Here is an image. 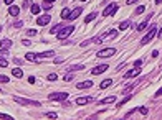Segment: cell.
I'll list each match as a JSON object with an SVG mask.
<instances>
[{
	"label": "cell",
	"instance_id": "1",
	"mask_svg": "<svg viewBox=\"0 0 162 120\" xmlns=\"http://www.w3.org/2000/svg\"><path fill=\"white\" fill-rule=\"evenodd\" d=\"M74 31V27L73 25H70V27H65V28H61L60 31L56 33V38H60V40H63V38H66V36H70V35Z\"/></svg>",
	"mask_w": 162,
	"mask_h": 120
},
{
	"label": "cell",
	"instance_id": "2",
	"mask_svg": "<svg viewBox=\"0 0 162 120\" xmlns=\"http://www.w3.org/2000/svg\"><path fill=\"white\" fill-rule=\"evenodd\" d=\"M155 35H157V30H155V27H152V28H151V30L147 31V35H146V36H144V38L141 40V45H147V43H151Z\"/></svg>",
	"mask_w": 162,
	"mask_h": 120
},
{
	"label": "cell",
	"instance_id": "3",
	"mask_svg": "<svg viewBox=\"0 0 162 120\" xmlns=\"http://www.w3.org/2000/svg\"><path fill=\"white\" fill-rule=\"evenodd\" d=\"M117 8H119L117 3H109L108 7L103 10V15H104V17H111V15H114L116 12H117Z\"/></svg>",
	"mask_w": 162,
	"mask_h": 120
},
{
	"label": "cell",
	"instance_id": "4",
	"mask_svg": "<svg viewBox=\"0 0 162 120\" xmlns=\"http://www.w3.org/2000/svg\"><path fill=\"white\" fill-rule=\"evenodd\" d=\"M15 102L18 104H23V105H33V107H40V102L36 100H30V99H23V97H14Z\"/></svg>",
	"mask_w": 162,
	"mask_h": 120
},
{
	"label": "cell",
	"instance_id": "5",
	"mask_svg": "<svg viewBox=\"0 0 162 120\" xmlns=\"http://www.w3.org/2000/svg\"><path fill=\"white\" fill-rule=\"evenodd\" d=\"M48 99L61 102V100H66L68 99V94L66 92H53V94H50V97H48Z\"/></svg>",
	"mask_w": 162,
	"mask_h": 120
},
{
	"label": "cell",
	"instance_id": "6",
	"mask_svg": "<svg viewBox=\"0 0 162 120\" xmlns=\"http://www.w3.org/2000/svg\"><path fill=\"white\" fill-rule=\"evenodd\" d=\"M114 53H116L114 48H106V49L98 51V58H109V56H113Z\"/></svg>",
	"mask_w": 162,
	"mask_h": 120
},
{
	"label": "cell",
	"instance_id": "7",
	"mask_svg": "<svg viewBox=\"0 0 162 120\" xmlns=\"http://www.w3.org/2000/svg\"><path fill=\"white\" fill-rule=\"evenodd\" d=\"M50 20H51V17H50V15H41V17L36 18V25H38V27H45V25L50 23Z\"/></svg>",
	"mask_w": 162,
	"mask_h": 120
},
{
	"label": "cell",
	"instance_id": "8",
	"mask_svg": "<svg viewBox=\"0 0 162 120\" xmlns=\"http://www.w3.org/2000/svg\"><path fill=\"white\" fill-rule=\"evenodd\" d=\"M104 71H108V64H99V66H96V67L91 69V74H93V76H98V74L104 73Z\"/></svg>",
	"mask_w": 162,
	"mask_h": 120
},
{
	"label": "cell",
	"instance_id": "9",
	"mask_svg": "<svg viewBox=\"0 0 162 120\" xmlns=\"http://www.w3.org/2000/svg\"><path fill=\"white\" fill-rule=\"evenodd\" d=\"M81 12H83V7H76L73 12H70V17H68V18H70V20H76L81 15Z\"/></svg>",
	"mask_w": 162,
	"mask_h": 120
},
{
	"label": "cell",
	"instance_id": "10",
	"mask_svg": "<svg viewBox=\"0 0 162 120\" xmlns=\"http://www.w3.org/2000/svg\"><path fill=\"white\" fill-rule=\"evenodd\" d=\"M139 73H141V69L139 67H132V69H129L128 73L124 74V77H136V76H139Z\"/></svg>",
	"mask_w": 162,
	"mask_h": 120
},
{
	"label": "cell",
	"instance_id": "11",
	"mask_svg": "<svg viewBox=\"0 0 162 120\" xmlns=\"http://www.w3.org/2000/svg\"><path fill=\"white\" fill-rule=\"evenodd\" d=\"M91 102H93V97H89V95L76 99V104H78V105H84V104H91Z\"/></svg>",
	"mask_w": 162,
	"mask_h": 120
},
{
	"label": "cell",
	"instance_id": "12",
	"mask_svg": "<svg viewBox=\"0 0 162 120\" xmlns=\"http://www.w3.org/2000/svg\"><path fill=\"white\" fill-rule=\"evenodd\" d=\"M84 69V64H73L66 69V73H73V71H83Z\"/></svg>",
	"mask_w": 162,
	"mask_h": 120
},
{
	"label": "cell",
	"instance_id": "13",
	"mask_svg": "<svg viewBox=\"0 0 162 120\" xmlns=\"http://www.w3.org/2000/svg\"><path fill=\"white\" fill-rule=\"evenodd\" d=\"M93 86V82L91 81H83V82H78V89H89V87Z\"/></svg>",
	"mask_w": 162,
	"mask_h": 120
},
{
	"label": "cell",
	"instance_id": "14",
	"mask_svg": "<svg viewBox=\"0 0 162 120\" xmlns=\"http://www.w3.org/2000/svg\"><path fill=\"white\" fill-rule=\"evenodd\" d=\"M151 18H152V13H149V15H147V18H146V20L142 21V23H139V25H137V30H139V31H142L144 28L147 27V21L151 20Z\"/></svg>",
	"mask_w": 162,
	"mask_h": 120
},
{
	"label": "cell",
	"instance_id": "15",
	"mask_svg": "<svg viewBox=\"0 0 162 120\" xmlns=\"http://www.w3.org/2000/svg\"><path fill=\"white\" fill-rule=\"evenodd\" d=\"M12 74H14L15 77H18V79H20L22 76H23V71H22L20 67H14V71H12Z\"/></svg>",
	"mask_w": 162,
	"mask_h": 120
},
{
	"label": "cell",
	"instance_id": "16",
	"mask_svg": "<svg viewBox=\"0 0 162 120\" xmlns=\"http://www.w3.org/2000/svg\"><path fill=\"white\" fill-rule=\"evenodd\" d=\"M0 46L7 48V49H8V48L12 46V40H7V38H5V40H2V41H0Z\"/></svg>",
	"mask_w": 162,
	"mask_h": 120
},
{
	"label": "cell",
	"instance_id": "17",
	"mask_svg": "<svg viewBox=\"0 0 162 120\" xmlns=\"http://www.w3.org/2000/svg\"><path fill=\"white\" fill-rule=\"evenodd\" d=\"M137 82H139V81H137ZM137 82H132V84H128V87H126V89L122 91V94H129V92H131V91H132V89H134L136 86H137Z\"/></svg>",
	"mask_w": 162,
	"mask_h": 120
},
{
	"label": "cell",
	"instance_id": "18",
	"mask_svg": "<svg viewBox=\"0 0 162 120\" xmlns=\"http://www.w3.org/2000/svg\"><path fill=\"white\" fill-rule=\"evenodd\" d=\"M111 84H113V81L106 79V81H103L101 84H99V87H101V89H108V87H111Z\"/></svg>",
	"mask_w": 162,
	"mask_h": 120
},
{
	"label": "cell",
	"instance_id": "19",
	"mask_svg": "<svg viewBox=\"0 0 162 120\" xmlns=\"http://www.w3.org/2000/svg\"><path fill=\"white\" fill-rule=\"evenodd\" d=\"M129 27H131V21H129V20H124V21L119 23V30H121V31H122V30H126V28H129Z\"/></svg>",
	"mask_w": 162,
	"mask_h": 120
},
{
	"label": "cell",
	"instance_id": "20",
	"mask_svg": "<svg viewBox=\"0 0 162 120\" xmlns=\"http://www.w3.org/2000/svg\"><path fill=\"white\" fill-rule=\"evenodd\" d=\"M96 17H98V13H96V12H93V13H89L88 17L84 18V21H86V23H91L93 20H96Z\"/></svg>",
	"mask_w": 162,
	"mask_h": 120
},
{
	"label": "cell",
	"instance_id": "21",
	"mask_svg": "<svg viewBox=\"0 0 162 120\" xmlns=\"http://www.w3.org/2000/svg\"><path fill=\"white\" fill-rule=\"evenodd\" d=\"M116 100L114 95H109V97H106V99H101V104H113Z\"/></svg>",
	"mask_w": 162,
	"mask_h": 120
},
{
	"label": "cell",
	"instance_id": "22",
	"mask_svg": "<svg viewBox=\"0 0 162 120\" xmlns=\"http://www.w3.org/2000/svg\"><path fill=\"white\" fill-rule=\"evenodd\" d=\"M18 13H20V8H18V7H15V5H12V7H10V15L17 17Z\"/></svg>",
	"mask_w": 162,
	"mask_h": 120
},
{
	"label": "cell",
	"instance_id": "23",
	"mask_svg": "<svg viewBox=\"0 0 162 120\" xmlns=\"http://www.w3.org/2000/svg\"><path fill=\"white\" fill-rule=\"evenodd\" d=\"M30 10H32V13H33V15H38V13H40V10H41V7H40V5H32Z\"/></svg>",
	"mask_w": 162,
	"mask_h": 120
},
{
	"label": "cell",
	"instance_id": "24",
	"mask_svg": "<svg viewBox=\"0 0 162 120\" xmlns=\"http://www.w3.org/2000/svg\"><path fill=\"white\" fill-rule=\"evenodd\" d=\"M144 12H146V5H139V7L136 8L134 13H136V15H141V13H144Z\"/></svg>",
	"mask_w": 162,
	"mask_h": 120
},
{
	"label": "cell",
	"instance_id": "25",
	"mask_svg": "<svg viewBox=\"0 0 162 120\" xmlns=\"http://www.w3.org/2000/svg\"><path fill=\"white\" fill-rule=\"evenodd\" d=\"M8 56V49L7 48H2V49H0V58H7Z\"/></svg>",
	"mask_w": 162,
	"mask_h": 120
},
{
	"label": "cell",
	"instance_id": "26",
	"mask_svg": "<svg viewBox=\"0 0 162 120\" xmlns=\"http://www.w3.org/2000/svg\"><path fill=\"white\" fill-rule=\"evenodd\" d=\"M70 17V8H63V12H61V18H68Z\"/></svg>",
	"mask_w": 162,
	"mask_h": 120
},
{
	"label": "cell",
	"instance_id": "27",
	"mask_svg": "<svg viewBox=\"0 0 162 120\" xmlns=\"http://www.w3.org/2000/svg\"><path fill=\"white\" fill-rule=\"evenodd\" d=\"M137 110H139V112H141L142 115H147V113H149V109H147V107H139Z\"/></svg>",
	"mask_w": 162,
	"mask_h": 120
},
{
	"label": "cell",
	"instance_id": "28",
	"mask_svg": "<svg viewBox=\"0 0 162 120\" xmlns=\"http://www.w3.org/2000/svg\"><path fill=\"white\" fill-rule=\"evenodd\" d=\"M60 30H61V27H60V25H55V27L53 28H51V31H50V33H58V31H60Z\"/></svg>",
	"mask_w": 162,
	"mask_h": 120
},
{
	"label": "cell",
	"instance_id": "29",
	"mask_svg": "<svg viewBox=\"0 0 162 120\" xmlns=\"http://www.w3.org/2000/svg\"><path fill=\"white\" fill-rule=\"evenodd\" d=\"M32 5H33V2H32V0H25V2H23V7H25V8H30Z\"/></svg>",
	"mask_w": 162,
	"mask_h": 120
},
{
	"label": "cell",
	"instance_id": "30",
	"mask_svg": "<svg viewBox=\"0 0 162 120\" xmlns=\"http://www.w3.org/2000/svg\"><path fill=\"white\" fill-rule=\"evenodd\" d=\"M131 99H132V97H129V95H128V97H126V99H122L121 102L117 104V105H119V107H121V105H124V104H126V102H129V100H131Z\"/></svg>",
	"mask_w": 162,
	"mask_h": 120
},
{
	"label": "cell",
	"instance_id": "31",
	"mask_svg": "<svg viewBox=\"0 0 162 120\" xmlns=\"http://www.w3.org/2000/svg\"><path fill=\"white\" fill-rule=\"evenodd\" d=\"M7 59H3V58H0V67H7Z\"/></svg>",
	"mask_w": 162,
	"mask_h": 120
},
{
	"label": "cell",
	"instance_id": "32",
	"mask_svg": "<svg viewBox=\"0 0 162 120\" xmlns=\"http://www.w3.org/2000/svg\"><path fill=\"white\" fill-rule=\"evenodd\" d=\"M27 59L28 61H35V53H27Z\"/></svg>",
	"mask_w": 162,
	"mask_h": 120
},
{
	"label": "cell",
	"instance_id": "33",
	"mask_svg": "<svg viewBox=\"0 0 162 120\" xmlns=\"http://www.w3.org/2000/svg\"><path fill=\"white\" fill-rule=\"evenodd\" d=\"M56 79H58L56 74H48V81H56Z\"/></svg>",
	"mask_w": 162,
	"mask_h": 120
},
{
	"label": "cell",
	"instance_id": "34",
	"mask_svg": "<svg viewBox=\"0 0 162 120\" xmlns=\"http://www.w3.org/2000/svg\"><path fill=\"white\" fill-rule=\"evenodd\" d=\"M47 117H48V119H56L58 115H56V113H53V112H50V113H47Z\"/></svg>",
	"mask_w": 162,
	"mask_h": 120
},
{
	"label": "cell",
	"instance_id": "35",
	"mask_svg": "<svg viewBox=\"0 0 162 120\" xmlns=\"http://www.w3.org/2000/svg\"><path fill=\"white\" fill-rule=\"evenodd\" d=\"M0 82H8V77H7V76H2V74H0Z\"/></svg>",
	"mask_w": 162,
	"mask_h": 120
},
{
	"label": "cell",
	"instance_id": "36",
	"mask_svg": "<svg viewBox=\"0 0 162 120\" xmlns=\"http://www.w3.org/2000/svg\"><path fill=\"white\" fill-rule=\"evenodd\" d=\"M0 119H8V120H12V117H10V115H7V113H0Z\"/></svg>",
	"mask_w": 162,
	"mask_h": 120
},
{
	"label": "cell",
	"instance_id": "37",
	"mask_svg": "<svg viewBox=\"0 0 162 120\" xmlns=\"http://www.w3.org/2000/svg\"><path fill=\"white\" fill-rule=\"evenodd\" d=\"M141 64H142V59H137L134 63V67H141Z\"/></svg>",
	"mask_w": 162,
	"mask_h": 120
},
{
	"label": "cell",
	"instance_id": "38",
	"mask_svg": "<svg viewBox=\"0 0 162 120\" xmlns=\"http://www.w3.org/2000/svg\"><path fill=\"white\" fill-rule=\"evenodd\" d=\"M15 64H23V59H20V58H15Z\"/></svg>",
	"mask_w": 162,
	"mask_h": 120
},
{
	"label": "cell",
	"instance_id": "39",
	"mask_svg": "<svg viewBox=\"0 0 162 120\" xmlns=\"http://www.w3.org/2000/svg\"><path fill=\"white\" fill-rule=\"evenodd\" d=\"M161 95H162V87H161V89H159V91H157V92L154 94V97H161Z\"/></svg>",
	"mask_w": 162,
	"mask_h": 120
},
{
	"label": "cell",
	"instance_id": "40",
	"mask_svg": "<svg viewBox=\"0 0 162 120\" xmlns=\"http://www.w3.org/2000/svg\"><path fill=\"white\" fill-rule=\"evenodd\" d=\"M73 79V74H66V76H65V81H71Z\"/></svg>",
	"mask_w": 162,
	"mask_h": 120
},
{
	"label": "cell",
	"instance_id": "41",
	"mask_svg": "<svg viewBox=\"0 0 162 120\" xmlns=\"http://www.w3.org/2000/svg\"><path fill=\"white\" fill-rule=\"evenodd\" d=\"M43 8H45V10H50V8H51V3H43Z\"/></svg>",
	"mask_w": 162,
	"mask_h": 120
},
{
	"label": "cell",
	"instance_id": "42",
	"mask_svg": "<svg viewBox=\"0 0 162 120\" xmlns=\"http://www.w3.org/2000/svg\"><path fill=\"white\" fill-rule=\"evenodd\" d=\"M28 35H30V36H35V35H36V30H28Z\"/></svg>",
	"mask_w": 162,
	"mask_h": 120
},
{
	"label": "cell",
	"instance_id": "43",
	"mask_svg": "<svg viewBox=\"0 0 162 120\" xmlns=\"http://www.w3.org/2000/svg\"><path fill=\"white\" fill-rule=\"evenodd\" d=\"M22 25H23V21H20V20H18V21H15V27H17V28H20Z\"/></svg>",
	"mask_w": 162,
	"mask_h": 120
},
{
	"label": "cell",
	"instance_id": "44",
	"mask_svg": "<svg viewBox=\"0 0 162 120\" xmlns=\"http://www.w3.org/2000/svg\"><path fill=\"white\" fill-rule=\"evenodd\" d=\"M28 82H30V84H33V82H35V77H33V76H30V77H28Z\"/></svg>",
	"mask_w": 162,
	"mask_h": 120
},
{
	"label": "cell",
	"instance_id": "45",
	"mask_svg": "<svg viewBox=\"0 0 162 120\" xmlns=\"http://www.w3.org/2000/svg\"><path fill=\"white\" fill-rule=\"evenodd\" d=\"M22 43H23L25 46H30V41H28V40H23V41H22Z\"/></svg>",
	"mask_w": 162,
	"mask_h": 120
},
{
	"label": "cell",
	"instance_id": "46",
	"mask_svg": "<svg viewBox=\"0 0 162 120\" xmlns=\"http://www.w3.org/2000/svg\"><path fill=\"white\" fill-rule=\"evenodd\" d=\"M3 2H5L7 5H12V3H14V0H3Z\"/></svg>",
	"mask_w": 162,
	"mask_h": 120
},
{
	"label": "cell",
	"instance_id": "47",
	"mask_svg": "<svg viewBox=\"0 0 162 120\" xmlns=\"http://www.w3.org/2000/svg\"><path fill=\"white\" fill-rule=\"evenodd\" d=\"M134 2H137V0H128V5H132Z\"/></svg>",
	"mask_w": 162,
	"mask_h": 120
},
{
	"label": "cell",
	"instance_id": "48",
	"mask_svg": "<svg viewBox=\"0 0 162 120\" xmlns=\"http://www.w3.org/2000/svg\"><path fill=\"white\" fill-rule=\"evenodd\" d=\"M157 36H159V38H162V28H161V31L157 33Z\"/></svg>",
	"mask_w": 162,
	"mask_h": 120
},
{
	"label": "cell",
	"instance_id": "49",
	"mask_svg": "<svg viewBox=\"0 0 162 120\" xmlns=\"http://www.w3.org/2000/svg\"><path fill=\"white\" fill-rule=\"evenodd\" d=\"M55 0H45V3H53Z\"/></svg>",
	"mask_w": 162,
	"mask_h": 120
},
{
	"label": "cell",
	"instance_id": "50",
	"mask_svg": "<svg viewBox=\"0 0 162 120\" xmlns=\"http://www.w3.org/2000/svg\"><path fill=\"white\" fill-rule=\"evenodd\" d=\"M155 3H157V5H161V3H162V0H155Z\"/></svg>",
	"mask_w": 162,
	"mask_h": 120
},
{
	"label": "cell",
	"instance_id": "51",
	"mask_svg": "<svg viewBox=\"0 0 162 120\" xmlns=\"http://www.w3.org/2000/svg\"><path fill=\"white\" fill-rule=\"evenodd\" d=\"M0 31H2V27H0Z\"/></svg>",
	"mask_w": 162,
	"mask_h": 120
}]
</instances>
